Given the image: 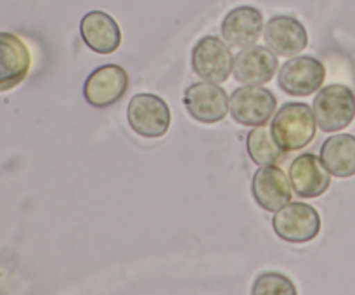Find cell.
Instances as JSON below:
<instances>
[{"label": "cell", "instance_id": "cell-3", "mask_svg": "<svg viewBox=\"0 0 355 295\" xmlns=\"http://www.w3.org/2000/svg\"><path fill=\"white\" fill-rule=\"evenodd\" d=\"M127 120L135 134L148 139H158L168 132L172 113L165 99L156 94H135L128 103Z\"/></svg>", "mask_w": 355, "mask_h": 295}, {"label": "cell", "instance_id": "cell-16", "mask_svg": "<svg viewBox=\"0 0 355 295\" xmlns=\"http://www.w3.org/2000/svg\"><path fill=\"white\" fill-rule=\"evenodd\" d=\"M80 33L90 51L113 54L121 44V30L113 16L104 10H90L82 17Z\"/></svg>", "mask_w": 355, "mask_h": 295}, {"label": "cell", "instance_id": "cell-10", "mask_svg": "<svg viewBox=\"0 0 355 295\" xmlns=\"http://www.w3.org/2000/svg\"><path fill=\"white\" fill-rule=\"evenodd\" d=\"M290 180L300 198H318L328 191L331 172L314 153H304L291 162Z\"/></svg>", "mask_w": 355, "mask_h": 295}, {"label": "cell", "instance_id": "cell-13", "mask_svg": "<svg viewBox=\"0 0 355 295\" xmlns=\"http://www.w3.org/2000/svg\"><path fill=\"white\" fill-rule=\"evenodd\" d=\"M267 47L283 58H295L309 44L307 30L293 16H274L263 28Z\"/></svg>", "mask_w": 355, "mask_h": 295}, {"label": "cell", "instance_id": "cell-11", "mask_svg": "<svg viewBox=\"0 0 355 295\" xmlns=\"http://www.w3.org/2000/svg\"><path fill=\"white\" fill-rule=\"evenodd\" d=\"M293 186L283 169L276 165H263L255 172L252 180V193L259 207L267 212H277L291 201Z\"/></svg>", "mask_w": 355, "mask_h": 295}, {"label": "cell", "instance_id": "cell-14", "mask_svg": "<svg viewBox=\"0 0 355 295\" xmlns=\"http://www.w3.org/2000/svg\"><path fill=\"white\" fill-rule=\"evenodd\" d=\"M277 65V54L269 47L250 45L234 58L232 73L234 78L245 85H263L276 75Z\"/></svg>", "mask_w": 355, "mask_h": 295}, {"label": "cell", "instance_id": "cell-18", "mask_svg": "<svg viewBox=\"0 0 355 295\" xmlns=\"http://www.w3.org/2000/svg\"><path fill=\"white\" fill-rule=\"evenodd\" d=\"M246 148H248L252 162L259 167L276 165V162H279L284 155L283 149L274 141L269 128H266L263 125L250 132L248 139H246Z\"/></svg>", "mask_w": 355, "mask_h": 295}, {"label": "cell", "instance_id": "cell-1", "mask_svg": "<svg viewBox=\"0 0 355 295\" xmlns=\"http://www.w3.org/2000/svg\"><path fill=\"white\" fill-rule=\"evenodd\" d=\"M314 110L305 103H286L276 111L270 124V134L284 153L307 148L315 137Z\"/></svg>", "mask_w": 355, "mask_h": 295}, {"label": "cell", "instance_id": "cell-6", "mask_svg": "<svg viewBox=\"0 0 355 295\" xmlns=\"http://www.w3.org/2000/svg\"><path fill=\"white\" fill-rule=\"evenodd\" d=\"M234 58L225 44V40L218 37H203L191 52V66L193 71L205 82L222 83L231 76Z\"/></svg>", "mask_w": 355, "mask_h": 295}, {"label": "cell", "instance_id": "cell-8", "mask_svg": "<svg viewBox=\"0 0 355 295\" xmlns=\"http://www.w3.org/2000/svg\"><path fill=\"white\" fill-rule=\"evenodd\" d=\"M184 108L200 124H218L229 111L227 92L218 83L196 82L184 92Z\"/></svg>", "mask_w": 355, "mask_h": 295}, {"label": "cell", "instance_id": "cell-19", "mask_svg": "<svg viewBox=\"0 0 355 295\" xmlns=\"http://www.w3.org/2000/svg\"><path fill=\"white\" fill-rule=\"evenodd\" d=\"M253 295H295L297 287L288 276L281 273H262L255 280L252 288Z\"/></svg>", "mask_w": 355, "mask_h": 295}, {"label": "cell", "instance_id": "cell-12", "mask_svg": "<svg viewBox=\"0 0 355 295\" xmlns=\"http://www.w3.org/2000/svg\"><path fill=\"white\" fill-rule=\"evenodd\" d=\"M31 54L19 37L0 31V92L14 89L28 76Z\"/></svg>", "mask_w": 355, "mask_h": 295}, {"label": "cell", "instance_id": "cell-5", "mask_svg": "<svg viewBox=\"0 0 355 295\" xmlns=\"http://www.w3.org/2000/svg\"><path fill=\"white\" fill-rule=\"evenodd\" d=\"M276 104V96L262 85L239 87L229 97L231 117L246 127L266 125L272 118Z\"/></svg>", "mask_w": 355, "mask_h": 295}, {"label": "cell", "instance_id": "cell-15", "mask_svg": "<svg viewBox=\"0 0 355 295\" xmlns=\"http://www.w3.org/2000/svg\"><path fill=\"white\" fill-rule=\"evenodd\" d=\"M262 28L263 14L257 7H236L222 21V38L229 47L245 49L255 45L262 35Z\"/></svg>", "mask_w": 355, "mask_h": 295}, {"label": "cell", "instance_id": "cell-4", "mask_svg": "<svg viewBox=\"0 0 355 295\" xmlns=\"http://www.w3.org/2000/svg\"><path fill=\"white\" fill-rule=\"evenodd\" d=\"M272 228L284 242L307 243L312 242L321 231V215L312 205L290 201L274 212Z\"/></svg>", "mask_w": 355, "mask_h": 295}, {"label": "cell", "instance_id": "cell-17", "mask_svg": "<svg viewBox=\"0 0 355 295\" xmlns=\"http://www.w3.org/2000/svg\"><path fill=\"white\" fill-rule=\"evenodd\" d=\"M321 160L331 176L347 179L355 176V135L335 134L321 146Z\"/></svg>", "mask_w": 355, "mask_h": 295}, {"label": "cell", "instance_id": "cell-2", "mask_svg": "<svg viewBox=\"0 0 355 295\" xmlns=\"http://www.w3.org/2000/svg\"><path fill=\"white\" fill-rule=\"evenodd\" d=\"M312 110L322 132H340L355 118V94L350 87L333 83L319 90Z\"/></svg>", "mask_w": 355, "mask_h": 295}, {"label": "cell", "instance_id": "cell-7", "mask_svg": "<svg viewBox=\"0 0 355 295\" xmlns=\"http://www.w3.org/2000/svg\"><path fill=\"white\" fill-rule=\"evenodd\" d=\"M326 78V68L319 59L312 56L291 58L281 66L277 85L283 92L295 97L311 96L321 89Z\"/></svg>", "mask_w": 355, "mask_h": 295}, {"label": "cell", "instance_id": "cell-9", "mask_svg": "<svg viewBox=\"0 0 355 295\" xmlns=\"http://www.w3.org/2000/svg\"><path fill=\"white\" fill-rule=\"evenodd\" d=\"M128 75L120 65H103L83 83V97L94 108H110L125 96Z\"/></svg>", "mask_w": 355, "mask_h": 295}]
</instances>
